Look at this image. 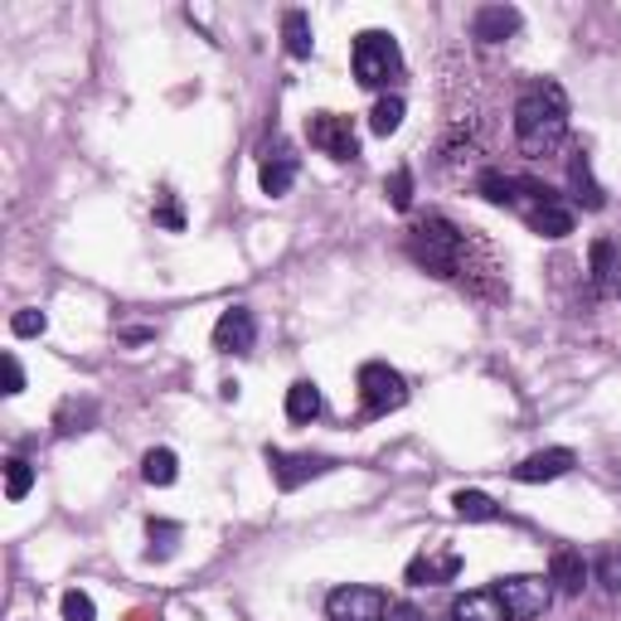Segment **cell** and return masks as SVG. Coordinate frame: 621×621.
Segmentation results:
<instances>
[{"label":"cell","instance_id":"6da1fadb","mask_svg":"<svg viewBox=\"0 0 621 621\" xmlns=\"http://www.w3.org/2000/svg\"><path fill=\"white\" fill-rule=\"evenodd\" d=\"M568 137V93L554 78L525 83L515 103V141L525 156H554Z\"/></svg>","mask_w":621,"mask_h":621},{"label":"cell","instance_id":"7a4b0ae2","mask_svg":"<svg viewBox=\"0 0 621 621\" xmlns=\"http://www.w3.org/2000/svg\"><path fill=\"white\" fill-rule=\"evenodd\" d=\"M408 258L432 277H461V267H467V234L447 214H422L408 228Z\"/></svg>","mask_w":621,"mask_h":621},{"label":"cell","instance_id":"3957f363","mask_svg":"<svg viewBox=\"0 0 621 621\" xmlns=\"http://www.w3.org/2000/svg\"><path fill=\"white\" fill-rule=\"evenodd\" d=\"M520 218L529 224V234L539 238H568L574 234V204H564V194L549 190L534 175H515V204H510Z\"/></svg>","mask_w":621,"mask_h":621},{"label":"cell","instance_id":"277c9868","mask_svg":"<svg viewBox=\"0 0 621 621\" xmlns=\"http://www.w3.org/2000/svg\"><path fill=\"white\" fill-rule=\"evenodd\" d=\"M404 73V49L388 30H364L355 34V78L360 88H388Z\"/></svg>","mask_w":621,"mask_h":621},{"label":"cell","instance_id":"5b68a950","mask_svg":"<svg viewBox=\"0 0 621 621\" xmlns=\"http://www.w3.org/2000/svg\"><path fill=\"white\" fill-rule=\"evenodd\" d=\"M360 404H364V418H388V413L408 404V379L384 360L360 364Z\"/></svg>","mask_w":621,"mask_h":621},{"label":"cell","instance_id":"8992f818","mask_svg":"<svg viewBox=\"0 0 621 621\" xmlns=\"http://www.w3.org/2000/svg\"><path fill=\"white\" fill-rule=\"evenodd\" d=\"M495 598L505 602V617L510 621H534L549 612L554 602V582L544 574H515V578H501L495 582Z\"/></svg>","mask_w":621,"mask_h":621},{"label":"cell","instance_id":"52a82bcc","mask_svg":"<svg viewBox=\"0 0 621 621\" xmlns=\"http://www.w3.org/2000/svg\"><path fill=\"white\" fill-rule=\"evenodd\" d=\"M267 471H272V481H277V491H301L307 481L315 477H331V471L340 467L335 457H321V452H282V447H267Z\"/></svg>","mask_w":621,"mask_h":621},{"label":"cell","instance_id":"ba28073f","mask_svg":"<svg viewBox=\"0 0 621 621\" xmlns=\"http://www.w3.org/2000/svg\"><path fill=\"white\" fill-rule=\"evenodd\" d=\"M307 137L321 156H331V161H355L360 156V137H355V121L340 117V113H311L307 121Z\"/></svg>","mask_w":621,"mask_h":621},{"label":"cell","instance_id":"9c48e42d","mask_svg":"<svg viewBox=\"0 0 621 621\" xmlns=\"http://www.w3.org/2000/svg\"><path fill=\"white\" fill-rule=\"evenodd\" d=\"M388 602L379 588H360V582H345V588H335L331 598H325V617L331 621H384Z\"/></svg>","mask_w":621,"mask_h":621},{"label":"cell","instance_id":"30bf717a","mask_svg":"<svg viewBox=\"0 0 621 621\" xmlns=\"http://www.w3.org/2000/svg\"><path fill=\"white\" fill-rule=\"evenodd\" d=\"M253 345H258V315L248 307H228L214 321V350L218 355H248Z\"/></svg>","mask_w":621,"mask_h":621},{"label":"cell","instance_id":"8fae6325","mask_svg":"<svg viewBox=\"0 0 621 621\" xmlns=\"http://www.w3.org/2000/svg\"><path fill=\"white\" fill-rule=\"evenodd\" d=\"M578 467V457L568 452V447H544V452H534L520 461L510 477H515L520 485H544V481H558V477H568V471Z\"/></svg>","mask_w":621,"mask_h":621},{"label":"cell","instance_id":"7c38bea8","mask_svg":"<svg viewBox=\"0 0 621 621\" xmlns=\"http://www.w3.org/2000/svg\"><path fill=\"white\" fill-rule=\"evenodd\" d=\"M520 24H525V15H520L515 6H481L477 15H471V34H477L481 44H505L510 34H520Z\"/></svg>","mask_w":621,"mask_h":621},{"label":"cell","instance_id":"4fadbf2b","mask_svg":"<svg viewBox=\"0 0 621 621\" xmlns=\"http://www.w3.org/2000/svg\"><path fill=\"white\" fill-rule=\"evenodd\" d=\"M588 272H592V291L607 297V291H621V243L598 238L588 253Z\"/></svg>","mask_w":621,"mask_h":621},{"label":"cell","instance_id":"5bb4252c","mask_svg":"<svg viewBox=\"0 0 621 621\" xmlns=\"http://www.w3.org/2000/svg\"><path fill=\"white\" fill-rule=\"evenodd\" d=\"M297 170H301V161H297V151H291V146H277V151H267V161H263V170H258L263 194L282 200V194L297 185Z\"/></svg>","mask_w":621,"mask_h":621},{"label":"cell","instance_id":"9a60e30c","mask_svg":"<svg viewBox=\"0 0 621 621\" xmlns=\"http://www.w3.org/2000/svg\"><path fill=\"white\" fill-rule=\"evenodd\" d=\"M568 190H574V200L582 204V210H602L607 204V190L598 185V175H592V161H588L582 146L568 156Z\"/></svg>","mask_w":621,"mask_h":621},{"label":"cell","instance_id":"2e32d148","mask_svg":"<svg viewBox=\"0 0 621 621\" xmlns=\"http://www.w3.org/2000/svg\"><path fill=\"white\" fill-rule=\"evenodd\" d=\"M461 574V554L442 549V554H418L408 564V582L413 588H432V582H452Z\"/></svg>","mask_w":621,"mask_h":621},{"label":"cell","instance_id":"e0dca14e","mask_svg":"<svg viewBox=\"0 0 621 621\" xmlns=\"http://www.w3.org/2000/svg\"><path fill=\"white\" fill-rule=\"evenodd\" d=\"M588 578H592V568H588V558H582L578 549H558V554H554V564H549V582H554L558 592L578 598V592L588 588Z\"/></svg>","mask_w":621,"mask_h":621},{"label":"cell","instance_id":"ac0fdd59","mask_svg":"<svg viewBox=\"0 0 621 621\" xmlns=\"http://www.w3.org/2000/svg\"><path fill=\"white\" fill-rule=\"evenodd\" d=\"M452 621H510V617L505 602L495 598V588H485V592H461L452 602Z\"/></svg>","mask_w":621,"mask_h":621},{"label":"cell","instance_id":"d6986e66","mask_svg":"<svg viewBox=\"0 0 621 621\" xmlns=\"http://www.w3.org/2000/svg\"><path fill=\"white\" fill-rule=\"evenodd\" d=\"M452 510H457V520H467V525H495V520H501V505H495L485 491H457Z\"/></svg>","mask_w":621,"mask_h":621},{"label":"cell","instance_id":"ffe728a7","mask_svg":"<svg viewBox=\"0 0 621 621\" xmlns=\"http://www.w3.org/2000/svg\"><path fill=\"white\" fill-rule=\"evenodd\" d=\"M141 477H146V485H175L180 481V457L170 452V447H151V452L141 457Z\"/></svg>","mask_w":621,"mask_h":621},{"label":"cell","instance_id":"44dd1931","mask_svg":"<svg viewBox=\"0 0 621 621\" xmlns=\"http://www.w3.org/2000/svg\"><path fill=\"white\" fill-rule=\"evenodd\" d=\"M287 418L291 422H315L321 418V388L311 379H297L287 388Z\"/></svg>","mask_w":621,"mask_h":621},{"label":"cell","instance_id":"7402d4cb","mask_svg":"<svg viewBox=\"0 0 621 621\" xmlns=\"http://www.w3.org/2000/svg\"><path fill=\"white\" fill-rule=\"evenodd\" d=\"M282 40H287V54L291 58H311V20H307V10H287L282 15Z\"/></svg>","mask_w":621,"mask_h":621},{"label":"cell","instance_id":"603a6c76","mask_svg":"<svg viewBox=\"0 0 621 621\" xmlns=\"http://www.w3.org/2000/svg\"><path fill=\"white\" fill-rule=\"evenodd\" d=\"M404 97L398 93H388V97H379V103H374V113H370V131L374 137H394L398 127H404Z\"/></svg>","mask_w":621,"mask_h":621},{"label":"cell","instance_id":"cb8c5ba5","mask_svg":"<svg viewBox=\"0 0 621 621\" xmlns=\"http://www.w3.org/2000/svg\"><path fill=\"white\" fill-rule=\"evenodd\" d=\"M477 190H481L485 204H501V210H510V204H515V175H501V170H481Z\"/></svg>","mask_w":621,"mask_h":621},{"label":"cell","instance_id":"d4e9b609","mask_svg":"<svg viewBox=\"0 0 621 621\" xmlns=\"http://www.w3.org/2000/svg\"><path fill=\"white\" fill-rule=\"evenodd\" d=\"M93 413H97V408L88 404V398H83V404H78V398H68V404H58V413H54V428L64 432V437H73V432L88 428Z\"/></svg>","mask_w":621,"mask_h":621},{"label":"cell","instance_id":"484cf974","mask_svg":"<svg viewBox=\"0 0 621 621\" xmlns=\"http://www.w3.org/2000/svg\"><path fill=\"white\" fill-rule=\"evenodd\" d=\"M146 534H151V549H146V558H170L175 554V539H180V525L175 520H151V525H146Z\"/></svg>","mask_w":621,"mask_h":621},{"label":"cell","instance_id":"4316f807","mask_svg":"<svg viewBox=\"0 0 621 621\" xmlns=\"http://www.w3.org/2000/svg\"><path fill=\"white\" fill-rule=\"evenodd\" d=\"M30 485H34V467L24 457H10L6 461V495H10V501H24V495H30Z\"/></svg>","mask_w":621,"mask_h":621},{"label":"cell","instance_id":"83f0119b","mask_svg":"<svg viewBox=\"0 0 621 621\" xmlns=\"http://www.w3.org/2000/svg\"><path fill=\"white\" fill-rule=\"evenodd\" d=\"M592 574H598V582L607 592H621V549H607L598 564H592Z\"/></svg>","mask_w":621,"mask_h":621},{"label":"cell","instance_id":"f1b7e54d","mask_svg":"<svg viewBox=\"0 0 621 621\" xmlns=\"http://www.w3.org/2000/svg\"><path fill=\"white\" fill-rule=\"evenodd\" d=\"M388 204L394 210H413V170L408 165H398L394 180H388Z\"/></svg>","mask_w":621,"mask_h":621},{"label":"cell","instance_id":"f546056e","mask_svg":"<svg viewBox=\"0 0 621 621\" xmlns=\"http://www.w3.org/2000/svg\"><path fill=\"white\" fill-rule=\"evenodd\" d=\"M64 621H97V607L88 592H78V588L64 592Z\"/></svg>","mask_w":621,"mask_h":621},{"label":"cell","instance_id":"4dcf8cb0","mask_svg":"<svg viewBox=\"0 0 621 621\" xmlns=\"http://www.w3.org/2000/svg\"><path fill=\"white\" fill-rule=\"evenodd\" d=\"M10 331H15L20 340L44 335V331H49V315H44V311H15V315H10Z\"/></svg>","mask_w":621,"mask_h":621},{"label":"cell","instance_id":"1f68e13d","mask_svg":"<svg viewBox=\"0 0 621 621\" xmlns=\"http://www.w3.org/2000/svg\"><path fill=\"white\" fill-rule=\"evenodd\" d=\"M156 218H161L170 234H180V228H185V214H180V204L170 200V194H161V210H156Z\"/></svg>","mask_w":621,"mask_h":621},{"label":"cell","instance_id":"d6a6232c","mask_svg":"<svg viewBox=\"0 0 621 621\" xmlns=\"http://www.w3.org/2000/svg\"><path fill=\"white\" fill-rule=\"evenodd\" d=\"M0 370H6V394H10V398L24 394V370H20V360L6 355V360H0Z\"/></svg>","mask_w":621,"mask_h":621},{"label":"cell","instance_id":"836d02e7","mask_svg":"<svg viewBox=\"0 0 621 621\" xmlns=\"http://www.w3.org/2000/svg\"><path fill=\"white\" fill-rule=\"evenodd\" d=\"M384 621H428V617H422L413 602H394V607L384 612Z\"/></svg>","mask_w":621,"mask_h":621},{"label":"cell","instance_id":"e575fe53","mask_svg":"<svg viewBox=\"0 0 621 621\" xmlns=\"http://www.w3.org/2000/svg\"><path fill=\"white\" fill-rule=\"evenodd\" d=\"M447 621H452V617H447Z\"/></svg>","mask_w":621,"mask_h":621},{"label":"cell","instance_id":"d590c367","mask_svg":"<svg viewBox=\"0 0 621 621\" xmlns=\"http://www.w3.org/2000/svg\"><path fill=\"white\" fill-rule=\"evenodd\" d=\"M617 297H621V291H617Z\"/></svg>","mask_w":621,"mask_h":621}]
</instances>
